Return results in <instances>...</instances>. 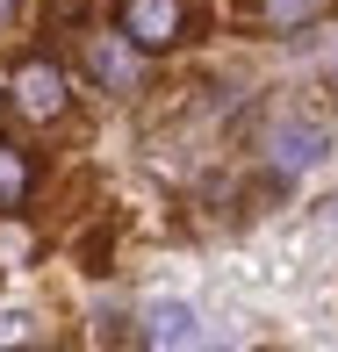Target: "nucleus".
<instances>
[{
    "label": "nucleus",
    "instance_id": "1",
    "mask_svg": "<svg viewBox=\"0 0 338 352\" xmlns=\"http://www.w3.org/2000/svg\"><path fill=\"white\" fill-rule=\"evenodd\" d=\"M14 101H22V116H36V122L65 116V72H58L51 58H29V65L14 72Z\"/></svg>",
    "mask_w": 338,
    "mask_h": 352
},
{
    "label": "nucleus",
    "instance_id": "2",
    "mask_svg": "<svg viewBox=\"0 0 338 352\" xmlns=\"http://www.w3.org/2000/svg\"><path fill=\"white\" fill-rule=\"evenodd\" d=\"M180 22H187L180 0H123V29H130L144 51H166V43L180 36Z\"/></svg>",
    "mask_w": 338,
    "mask_h": 352
},
{
    "label": "nucleus",
    "instance_id": "3",
    "mask_svg": "<svg viewBox=\"0 0 338 352\" xmlns=\"http://www.w3.org/2000/svg\"><path fill=\"white\" fill-rule=\"evenodd\" d=\"M331 151V137H324V122H281V130L266 137V158L281 173H310L317 158Z\"/></svg>",
    "mask_w": 338,
    "mask_h": 352
},
{
    "label": "nucleus",
    "instance_id": "4",
    "mask_svg": "<svg viewBox=\"0 0 338 352\" xmlns=\"http://www.w3.org/2000/svg\"><path fill=\"white\" fill-rule=\"evenodd\" d=\"M137 51L144 43L123 29V36H87V72L101 79V87H130L137 79Z\"/></svg>",
    "mask_w": 338,
    "mask_h": 352
},
{
    "label": "nucleus",
    "instance_id": "5",
    "mask_svg": "<svg viewBox=\"0 0 338 352\" xmlns=\"http://www.w3.org/2000/svg\"><path fill=\"white\" fill-rule=\"evenodd\" d=\"M317 8H324V0H245V22L252 29H302V22H317Z\"/></svg>",
    "mask_w": 338,
    "mask_h": 352
},
{
    "label": "nucleus",
    "instance_id": "6",
    "mask_svg": "<svg viewBox=\"0 0 338 352\" xmlns=\"http://www.w3.org/2000/svg\"><path fill=\"white\" fill-rule=\"evenodd\" d=\"M144 338L151 345H195V309H187V302H158V309L144 316Z\"/></svg>",
    "mask_w": 338,
    "mask_h": 352
},
{
    "label": "nucleus",
    "instance_id": "7",
    "mask_svg": "<svg viewBox=\"0 0 338 352\" xmlns=\"http://www.w3.org/2000/svg\"><path fill=\"white\" fill-rule=\"evenodd\" d=\"M22 195H29V166H22L14 144H0V209H14Z\"/></svg>",
    "mask_w": 338,
    "mask_h": 352
},
{
    "label": "nucleus",
    "instance_id": "8",
    "mask_svg": "<svg viewBox=\"0 0 338 352\" xmlns=\"http://www.w3.org/2000/svg\"><path fill=\"white\" fill-rule=\"evenodd\" d=\"M8 14H14V0H0V22H8Z\"/></svg>",
    "mask_w": 338,
    "mask_h": 352
},
{
    "label": "nucleus",
    "instance_id": "9",
    "mask_svg": "<svg viewBox=\"0 0 338 352\" xmlns=\"http://www.w3.org/2000/svg\"><path fill=\"white\" fill-rule=\"evenodd\" d=\"M331 216H338V201H331Z\"/></svg>",
    "mask_w": 338,
    "mask_h": 352
}]
</instances>
